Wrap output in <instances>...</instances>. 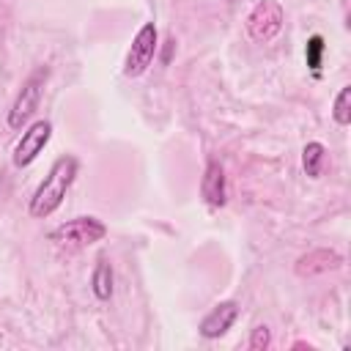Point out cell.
<instances>
[{
  "label": "cell",
  "mask_w": 351,
  "mask_h": 351,
  "mask_svg": "<svg viewBox=\"0 0 351 351\" xmlns=\"http://www.w3.org/2000/svg\"><path fill=\"white\" fill-rule=\"evenodd\" d=\"M74 176H77V159L71 154L58 156L52 162L49 173L44 176V181L38 184V189L30 197V217H38V219L49 217L63 203V197H66Z\"/></svg>",
  "instance_id": "6da1fadb"
},
{
  "label": "cell",
  "mask_w": 351,
  "mask_h": 351,
  "mask_svg": "<svg viewBox=\"0 0 351 351\" xmlns=\"http://www.w3.org/2000/svg\"><path fill=\"white\" fill-rule=\"evenodd\" d=\"M47 77H49V69L41 66V69H36V71L22 82V90L16 93V99H14L11 110H8V126H11V129H22V126L33 118V112L38 110V101H41Z\"/></svg>",
  "instance_id": "7a4b0ae2"
},
{
  "label": "cell",
  "mask_w": 351,
  "mask_h": 351,
  "mask_svg": "<svg viewBox=\"0 0 351 351\" xmlns=\"http://www.w3.org/2000/svg\"><path fill=\"white\" fill-rule=\"evenodd\" d=\"M107 236V225L99 222L96 217H77V219H69L63 222L60 228H55L49 233L52 241L63 244V247H88L93 241H101Z\"/></svg>",
  "instance_id": "3957f363"
},
{
  "label": "cell",
  "mask_w": 351,
  "mask_h": 351,
  "mask_svg": "<svg viewBox=\"0 0 351 351\" xmlns=\"http://www.w3.org/2000/svg\"><path fill=\"white\" fill-rule=\"evenodd\" d=\"M282 22H285L282 5L277 0H261L247 16V30L255 41H271L282 30Z\"/></svg>",
  "instance_id": "277c9868"
},
{
  "label": "cell",
  "mask_w": 351,
  "mask_h": 351,
  "mask_svg": "<svg viewBox=\"0 0 351 351\" xmlns=\"http://www.w3.org/2000/svg\"><path fill=\"white\" fill-rule=\"evenodd\" d=\"M154 55H156V25L145 22L137 30V36L132 38V47H129L126 60H123V74L126 77H140L151 66Z\"/></svg>",
  "instance_id": "5b68a950"
},
{
  "label": "cell",
  "mask_w": 351,
  "mask_h": 351,
  "mask_svg": "<svg viewBox=\"0 0 351 351\" xmlns=\"http://www.w3.org/2000/svg\"><path fill=\"white\" fill-rule=\"evenodd\" d=\"M52 137V123L49 121H36L22 132V140L14 148V167H27L36 162V156L44 151V145Z\"/></svg>",
  "instance_id": "8992f818"
},
{
  "label": "cell",
  "mask_w": 351,
  "mask_h": 351,
  "mask_svg": "<svg viewBox=\"0 0 351 351\" xmlns=\"http://www.w3.org/2000/svg\"><path fill=\"white\" fill-rule=\"evenodd\" d=\"M239 318V302H219L203 321H200V335L206 337V340H214V337H222L230 326H233V321Z\"/></svg>",
  "instance_id": "52a82bcc"
},
{
  "label": "cell",
  "mask_w": 351,
  "mask_h": 351,
  "mask_svg": "<svg viewBox=\"0 0 351 351\" xmlns=\"http://www.w3.org/2000/svg\"><path fill=\"white\" fill-rule=\"evenodd\" d=\"M200 195L208 206H222L225 203V170L219 162H208L203 181H200Z\"/></svg>",
  "instance_id": "ba28073f"
},
{
  "label": "cell",
  "mask_w": 351,
  "mask_h": 351,
  "mask_svg": "<svg viewBox=\"0 0 351 351\" xmlns=\"http://www.w3.org/2000/svg\"><path fill=\"white\" fill-rule=\"evenodd\" d=\"M337 266H340V255H335L329 250H315L296 261L299 274H315V271H326V269H337Z\"/></svg>",
  "instance_id": "9c48e42d"
},
{
  "label": "cell",
  "mask_w": 351,
  "mask_h": 351,
  "mask_svg": "<svg viewBox=\"0 0 351 351\" xmlns=\"http://www.w3.org/2000/svg\"><path fill=\"white\" fill-rule=\"evenodd\" d=\"M90 288H93V296L99 302H107L112 296V266L104 258L96 261V269L90 274Z\"/></svg>",
  "instance_id": "30bf717a"
},
{
  "label": "cell",
  "mask_w": 351,
  "mask_h": 351,
  "mask_svg": "<svg viewBox=\"0 0 351 351\" xmlns=\"http://www.w3.org/2000/svg\"><path fill=\"white\" fill-rule=\"evenodd\" d=\"M324 156H326V148L321 143H307L304 151H302V167L310 178H318L321 173V165H324Z\"/></svg>",
  "instance_id": "8fae6325"
},
{
  "label": "cell",
  "mask_w": 351,
  "mask_h": 351,
  "mask_svg": "<svg viewBox=\"0 0 351 351\" xmlns=\"http://www.w3.org/2000/svg\"><path fill=\"white\" fill-rule=\"evenodd\" d=\"M332 115L340 126H348L351 123V88H340V93L335 96V107H332Z\"/></svg>",
  "instance_id": "7c38bea8"
},
{
  "label": "cell",
  "mask_w": 351,
  "mask_h": 351,
  "mask_svg": "<svg viewBox=\"0 0 351 351\" xmlns=\"http://www.w3.org/2000/svg\"><path fill=\"white\" fill-rule=\"evenodd\" d=\"M304 55H307V66H310L313 71H318V69H321V55H324V38H321V36H310Z\"/></svg>",
  "instance_id": "4fadbf2b"
},
{
  "label": "cell",
  "mask_w": 351,
  "mask_h": 351,
  "mask_svg": "<svg viewBox=\"0 0 351 351\" xmlns=\"http://www.w3.org/2000/svg\"><path fill=\"white\" fill-rule=\"evenodd\" d=\"M269 343H271L269 326H255V329H252V337H250V346H252L255 351H263V348H269Z\"/></svg>",
  "instance_id": "5bb4252c"
}]
</instances>
